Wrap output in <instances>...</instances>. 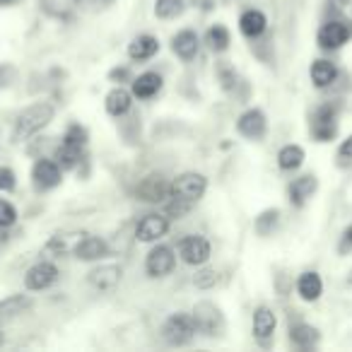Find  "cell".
<instances>
[{"label": "cell", "mask_w": 352, "mask_h": 352, "mask_svg": "<svg viewBox=\"0 0 352 352\" xmlns=\"http://www.w3.org/2000/svg\"><path fill=\"white\" fill-rule=\"evenodd\" d=\"M350 164H352V133L338 147V166H350Z\"/></svg>", "instance_id": "36"}, {"label": "cell", "mask_w": 352, "mask_h": 352, "mask_svg": "<svg viewBox=\"0 0 352 352\" xmlns=\"http://www.w3.org/2000/svg\"><path fill=\"white\" fill-rule=\"evenodd\" d=\"M265 27H268V20H265V15L261 10H246L244 15L239 17L241 34L249 36V39H256V36H261L265 32Z\"/></svg>", "instance_id": "24"}, {"label": "cell", "mask_w": 352, "mask_h": 352, "mask_svg": "<svg viewBox=\"0 0 352 352\" xmlns=\"http://www.w3.org/2000/svg\"><path fill=\"white\" fill-rule=\"evenodd\" d=\"M297 292L304 302H316L323 294V283L318 278V273H302L297 280Z\"/></svg>", "instance_id": "25"}, {"label": "cell", "mask_w": 352, "mask_h": 352, "mask_svg": "<svg viewBox=\"0 0 352 352\" xmlns=\"http://www.w3.org/2000/svg\"><path fill=\"white\" fill-rule=\"evenodd\" d=\"M121 278H123V268L113 263L99 265V268H92L87 273V283L92 285L94 289H99V292H111V289H116Z\"/></svg>", "instance_id": "13"}, {"label": "cell", "mask_w": 352, "mask_h": 352, "mask_svg": "<svg viewBox=\"0 0 352 352\" xmlns=\"http://www.w3.org/2000/svg\"><path fill=\"white\" fill-rule=\"evenodd\" d=\"M17 186V176L10 166H0V191L3 193H10L15 191Z\"/></svg>", "instance_id": "35"}, {"label": "cell", "mask_w": 352, "mask_h": 352, "mask_svg": "<svg viewBox=\"0 0 352 352\" xmlns=\"http://www.w3.org/2000/svg\"><path fill=\"white\" fill-rule=\"evenodd\" d=\"M275 328H278V318L275 311L268 307H258L254 311V338L261 347H268L273 342Z\"/></svg>", "instance_id": "11"}, {"label": "cell", "mask_w": 352, "mask_h": 352, "mask_svg": "<svg viewBox=\"0 0 352 352\" xmlns=\"http://www.w3.org/2000/svg\"><path fill=\"white\" fill-rule=\"evenodd\" d=\"M289 340L294 342L297 347H314L318 342V331L309 323H297V326L289 328Z\"/></svg>", "instance_id": "28"}, {"label": "cell", "mask_w": 352, "mask_h": 352, "mask_svg": "<svg viewBox=\"0 0 352 352\" xmlns=\"http://www.w3.org/2000/svg\"><path fill=\"white\" fill-rule=\"evenodd\" d=\"M56 116V107L51 102H34L32 107H27L20 116L15 118L12 126V142H25L32 135L46 128Z\"/></svg>", "instance_id": "2"}, {"label": "cell", "mask_w": 352, "mask_h": 352, "mask_svg": "<svg viewBox=\"0 0 352 352\" xmlns=\"http://www.w3.org/2000/svg\"><path fill=\"white\" fill-rule=\"evenodd\" d=\"M87 236V232H58L54 234L44 246V254H49L51 258H58V256H75V249L80 246V241Z\"/></svg>", "instance_id": "8"}, {"label": "cell", "mask_w": 352, "mask_h": 352, "mask_svg": "<svg viewBox=\"0 0 352 352\" xmlns=\"http://www.w3.org/2000/svg\"><path fill=\"white\" fill-rule=\"evenodd\" d=\"M160 51V41L152 34H140L128 44V56L131 60H150Z\"/></svg>", "instance_id": "20"}, {"label": "cell", "mask_w": 352, "mask_h": 352, "mask_svg": "<svg viewBox=\"0 0 352 352\" xmlns=\"http://www.w3.org/2000/svg\"><path fill=\"white\" fill-rule=\"evenodd\" d=\"M135 196L145 203H162L169 198V184H166L160 174H150L138 184Z\"/></svg>", "instance_id": "14"}, {"label": "cell", "mask_w": 352, "mask_h": 352, "mask_svg": "<svg viewBox=\"0 0 352 352\" xmlns=\"http://www.w3.org/2000/svg\"><path fill=\"white\" fill-rule=\"evenodd\" d=\"M176 256L169 246H155L145 258V270L150 278H164L174 270Z\"/></svg>", "instance_id": "10"}, {"label": "cell", "mask_w": 352, "mask_h": 352, "mask_svg": "<svg viewBox=\"0 0 352 352\" xmlns=\"http://www.w3.org/2000/svg\"><path fill=\"white\" fill-rule=\"evenodd\" d=\"M347 283H350V285H352V270H350V275H347Z\"/></svg>", "instance_id": "41"}, {"label": "cell", "mask_w": 352, "mask_h": 352, "mask_svg": "<svg viewBox=\"0 0 352 352\" xmlns=\"http://www.w3.org/2000/svg\"><path fill=\"white\" fill-rule=\"evenodd\" d=\"M104 107H107V113H111V116L118 118V116H123V113L131 111L133 94L123 87H113L111 92L107 94V99H104Z\"/></svg>", "instance_id": "22"}, {"label": "cell", "mask_w": 352, "mask_h": 352, "mask_svg": "<svg viewBox=\"0 0 352 352\" xmlns=\"http://www.w3.org/2000/svg\"><path fill=\"white\" fill-rule=\"evenodd\" d=\"M32 182L36 191H49L60 184V166L54 160H36L32 166Z\"/></svg>", "instance_id": "9"}, {"label": "cell", "mask_w": 352, "mask_h": 352, "mask_svg": "<svg viewBox=\"0 0 352 352\" xmlns=\"http://www.w3.org/2000/svg\"><path fill=\"white\" fill-rule=\"evenodd\" d=\"M58 280V268L51 261H39L34 263L25 275V287L32 292H41V289H49L51 285Z\"/></svg>", "instance_id": "7"}, {"label": "cell", "mask_w": 352, "mask_h": 352, "mask_svg": "<svg viewBox=\"0 0 352 352\" xmlns=\"http://www.w3.org/2000/svg\"><path fill=\"white\" fill-rule=\"evenodd\" d=\"M30 307H32V302L27 294H10V297H6L0 302V326L12 321V318H17L20 314H25Z\"/></svg>", "instance_id": "21"}, {"label": "cell", "mask_w": 352, "mask_h": 352, "mask_svg": "<svg viewBox=\"0 0 352 352\" xmlns=\"http://www.w3.org/2000/svg\"><path fill=\"white\" fill-rule=\"evenodd\" d=\"M201 49V41H198V34L191 30H182L179 34L171 39V51L182 60H193Z\"/></svg>", "instance_id": "18"}, {"label": "cell", "mask_w": 352, "mask_h": 352, "mask_svg": "<svg viewBox=\"0 0 352 352\" xmlns=\"http://www.w3.org/2000/svg\"><path fill=\"white\" fill-rule=\"evenodd\" d=\"M123 78H128V70H126V68H121V70H111V80H123Z\"/></svg>", "instance_id": "39"}, {"label": "cell", "mask_w": 352, "mask_h": 352, "mask_svg": "<svg viewBox=\"0 0 352 352\" xmlns=\"http://www.w3.org/2000/svg\"><path fill=\"white\" fill-rule=\"evenodd\" d=\"M208 191V179L198 171H186V174L176 176L169 184V198H171V212L184 215L188 212Z\"/></svg>", "instance_id": "1"}, {"label": "cell", "mask_w": 352, "mask_h": 352, "mask_svg": "<svg viewBox=\"0 0 352 352\" xmlns=\"http://www.w3.org/2000/svg\"><path fill=\"white\" fill-rule=\"evenodd\" d=\"M162 89V75L157 73H142L133 80V97L138 99H152Z\"/></svg>", "instance_id": "23"}, {"label": "cell", "mask_w": 352, "mask_h": 352, "mask_svg": "<svg viewBox=\"0 0 352 352\" xmlns=\"http://www.w3.org/2000/svg\"><path fill=\"white\" fill-rule=\"evenodd\" d=\"M338 78V68L336 63H331V60H314L311 63V80L314 85H316L318 89H326L331 87L333 82H336Z\"/></svg>", "instance_id": "26"}, {"label": "cell", "mask_w": 352, "mask_h": 352, "mask_svg": "<svg viewBox=\"0 0 352 352\" xmlns=\"http://www.w3.org/2000/svg\"><path fill=\"white\" fill-rule=\"evenodd\" d=\"M278 222H280V210H278V208H273V210H263L258 217H256V232H258L261 236L273 234V230L278 227Z\"/></svg>", "instance_id": "32"}, {"label": "cell", "mask_w": 352, "mask_h": 352, "mask_svg": "<svg viewBox=\"0 0 352 352\" xmlns=\"http://www.w3.org/2000/svg\"><path fill=\"white\" fill-rule=\"evenodd\" d=\"M0 345H3V333H0Z\"/></svg>", "instance_id": "42"}, {"label": "cell", "mask_w": 352, "mask_h": 352, "mask_svg": "<svg viewBox=\"0 0 352 352\" xmlns=\"http://www.w3.org/2000/svg\"><path fill=\"white\" fill-rule=\"evenodd\" d=\"M63 142H70V145H78V147H85L87 145V131H85L80 123H73V126L65 131L63 135Z\"/></svg>", "instance_id": "34"}, {"label": "cell", "mask_w": 352, "mask_h": 352, "mask_svg": "<svg viewBox=\"0 0 352 352\" xmlns=\"http://www.w3.org/2000/svg\"><path fill=\"white\" fill-rule=\"evenodd\" d=\"M186 0H155V15L160 20H171V17H179L184 12Z\"/></svg>", "instance_id": "31"}, {"label": "cell", "mask_w": 352, "mask_h": 352, "mask_svg": "<svg viewBox=\"0 0 352 352\" xmlns=\"http://www.w3.org/2000/svg\"><path fill=\"white\" fill-rule=\"evenodd\" d=\"M196 321H193L191 314H171L169 318L162 326V338H164L169 345H186L196 336Z\"/></svg>", "instance_id": "3"}, {"label": "cell", "mask_w": 352, "mask_h": 352, "mask_svg": "<svg viewBox=\"0 0 352 352\" xmlns=\"http://www.w3.org/2000/svg\"><path fill=\"white\" fill-rule=\"evenodd\" d=\"M206 41H208V46L215 51V54H222V51H227V49H230V44H232L230 30H227L225 25H212L210 30H208V34H206Z\"/></svg>", "instance_id": "30"}, {"label": "cell", "mask_w": 352, "mask_h": 352, "mask_svg": "<svg viewBox=\"0 0 352 352\" xmlns=\"http://www.w3.org/2000/svg\"><path fill=\"white\" fill-rule=\"evenodd\" d=\"M196 287H201V289H208V287H212V285L217 283V273L215 270H201V273L196 275Z\"/></svg>", "instance_id": "37"}, {"label": "cell", "mask_w": 352, "mask_h": 352, "mask_svg": "<svg viewBox=\"0 0 352 352\" xmlns=\"http://www.w3.org/2000/svg\"><path fill=\"white\" fill-rule=\"evenodd\" d=\"M179 256H182L184 263H188V265L208 263V261H210V241L198 234L186 236V239L179 241Z\"/></svg>", "instance_id": "6"}, {"label": "cell", "mask_w": 352, "mask_h": 352, "mask_svg": "<svg viewBox=\"0 0 352 352\" xmlns=\"http://www.w3.org/2000/svg\"><path fill=\"white\" fill-rule=\"evenodd\" d=\"M316 188H318V182H316V176H314V174L299 176V179H294V182L289 184V188H287L289 203H292V206H297V208H302L304 203H307L309 198L316 193Z\"/></svg>", "instance_id": "17"}, {"label": "cell", "mask_w": 352, "mask_h": 352, "mask_svg": "<svg viewBox=\"0 0 352 352\" xmlns=\"http://www.w3.org/2000/svg\"><path fill=\"white\" fill-rule=\"evenodd\" d=\"M82 152H85V147L60 142V147L56 150V162H58L60 169H75V166L82 162Z\"/></svg>", "instance_id": "27"}, {"label": "cell", "mask_w": 352, "mask_h": 352, "mask_svg": "<svg viewBox=\"0 0 352 352\" xmlns=\"http://www.w3.org/2000/svg\"><path fill=\"white\" fill-rule=\"evenodd\" d=\"M236 131L244 138H249V140H261L265 135V131H268V121H265L261 109H249L236 121Z\"/></svg>", "instance_id": "15"}, {"label": "cell", "mask_w": 352, "mask_h": 352, "mask_svg": "<svg viewBox=\"0 0 352 352\" xmlns=\"http://www.w3.org/2000/svg\"><path fill=\"white\" fill-rule=\"evenodd\" d=\"M347 251H352V225L342 232L340 244H338V254H347Z\"/></svg>", "instance_id": "38"}, {"label": "cell", "mask_w": 352, "mask_h": 352, "mask_svg": "<svg viewBox=\"0 0 352 352\" xmlns=\"http://www.w3.org/2000/svg\"><path fill=\"white\" fill-rule=\"evenodd\" d=\"M316 39H318V46L326 51L340 49V46H345L347 39H350V30H347V25H342V22L331 20L318 30Z\"/></svg>", "instance_id": "16"}, {"label": "cell", "mask_w": 352, "mask_h": 352, "mask_svg": "<svg viewBox=\"0 0 352 352\" xmlns=\"http://www.w3.org/2000/svg\"><path fill=\"white\" fill-rule=\"evenodd\" d=\"M166 232H169V217L160 215V212H150V215H145L135 227V236L140 241H145V244L162 239Z\"/></svg>", "instance_id": "12"}, {"label": "cell", "mask_w": 352, "mask_h": 352, "mask_svg": "<svg viewBox=\"0 0 352 352\" xmlns=\"http://www.w3.org/2000/svg\"><path fill=\"white\" fill-rule=\"evenodd\" d=\"M107 254H109V244L102 236H92V234L85 236L78 249H75V258L78 261H99Z\"/></svg>", "instance_id": "19"}, {"label": "cell", "mask_w": 352, "mask_h": 352, "mask_svg": "<svg viewBox=\"0 0 352 352\" xmlns=\"http://www.w3.org/2000/svg\"><path fill=\"white\" fill-rule=\"evenodd\" d=\"M338 133V111L331 104H323L314 111L311 118V135L316 138V142H328L333 140Z\"/></svg>", "instance_id": "5"}, {"label": "cell", "mask_w": 352, "mask_h": 352, "mask_svg": "<svg viewBox=\"0 0 352 352\" xmlns=\"http://www.w3.org/2000/svg\"><path fill=\"white\" fill-rule=\"evenodd\" d=\"M10 3H15V0H0V8H3V6H10Z\"/></svg>", "instance_id": "40"}, {"label": "cell", "mask_w": 352, "mask_h": 352, "mask_svg": "<svg viewBox=\"0 0 352 352\" xmlns=\"http://www.w3.org/2000/svg\"><path fill=\"white\" fill-rule=\"evenodd\" d=\"M304 164V150L299 145H285L278 152V166L283 171H294Z\"/></svg>", "instance_id": "29"}, {"label": "cell", "mask_w": 352, "mask_h": 352, "mask_svg": "<svg viewBox=\"0 0 352 352\" xmlns=\"http://www.w3.org/2000/svg\"><path fill=\"white\" fill-rule=\"evenodd\" d=\"M193 321H196V331L206 338L220 336L225 331V318H222V311L215 307L212 302H198L191 311Z\"/></svg>", "instance_id": "4"}, {"label": "cell", "mask_w": 352, "mask_h": 352, "mask_svg": "<svg viewBox=\"0 0 352 352\" xmlns=\"http://www.w3.org/2000/svg\"><path fill=\"white\" fill-rule=\"evenodd\" d=\"M17 222V210L10 201H3L0 198V230H8Z\"/></svg>", "instance_id": "33"}]
</instances>
